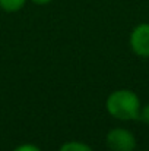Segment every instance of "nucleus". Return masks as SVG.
<instances>
[{
	"instance_id": "nucleus-6",
	"label": "nucleus",
	"mask_w": 149,
	"mask_h": 151,
	"mask_svg": "<svg viewBox=\"0 0 149 151\" xmlns=\"http://www.w3.org/2000/svg\"><path fill=\"white\" fill-rule=\"evenodd\" d=\"M12 151H43L37 144H32V142H24V144H19L16 145Z\"/></svg>"
},
{
	"instance_id": "nucleus-2",
	"label": "nucleus",
	"mask_w": 149,
	"mask_h": 151,
	"mask_svg": "<svg viewBox=\"0 0 149 151\" xmlns=\"http://www.w3.org/2000/svg\"><path fill=\"white\" fill-rule=\"evenodd\" d=\"M105 145L110 151H135L138 147V139L132 131L118 126L107 132Z\"/></svg>"
},
{
	"instance_id": "nucleus-4",
	"label": "nucleus",
	"mask_w": 149,
	"mask_h": 151,
	"mask_svg": "<svg viewBox=\"0 0 149 151\" xmlns=\"http://www.w3.org/2000/svg\"><path fill=\"white\" fill-rule=\"evenodd\" d=\"M28 0H0V9L6 13H16L24 9Z\"/></svg>"
},
{
	"instance_id": "nucleus-1",
	"label": "nucleus",
	"mask_w": 149,
	"mask_h": 151,
	"mask_svg": "<svg viewBox=\"0 0 149 151\" xmlns=\"http://www.w3.org/2000/svg\"><path fill=\"white\" fill-rule=\"evenodd\" d=\"M140 99L139 96L127 88H120L114 90L113 93L108 94L105 100V110L107 113L121 122H129V120H138L140 114Z\"/></svg>"
},
{
	"instance_id": "nucleus-8",
	"label": "nucleus",
	"mask_w": 149,
	"mask_h": 151,
	"mask_svg": "<svg viewBox=\"0 0 149 151\" xmlns=\"http://www.w3.org/2000/svg\"><path fill=\"white\" fill-rule=\"evenodd\" d=\"M29 1L37 4V6H46V4H50L53 0H29Z\"/></svg>"
},
{
	"instance_id": "nucleus-5",
	"label": "nucleus",
	"mask_w": 149,
	"mask_h": 151,
	"mask_svg": "<svg viewBox=\"0 0 149 151\" xmlns=\"http://www.w3.org/2000/svg\"><path fill=\"white\" fill-rule=\"evenodd\" d=\"M58 151H94V148L82 141H67L60 145Z\"/></svg>"
},
{
	"instance_id": "nucleus-7",
	"label": "nucleus",
	"mask_w": 149,
	"mask_h": 151,
	"mask_svg": "<svg viewBox=\"0 0 149 151\" xmlns=\"http://www.w3.org/2000/svg\"><path fill=\"white\" fill-rule=\"evenodd\" d=\"M139 119H140L143 123L149 125V103H146L145 106H142V109H140V114H139Z\"/></svg>"
},
{
	"instance_id": "nucleus-9",
	"label": "nucleus",
	"mask_w": 149,
	"mask_h": 151,
	"mask_svg": "<svg viewBox=\"0 0 149 151\" xmlns=\"http://www.w3.org/2000/svg\"><path fill=\"white\" fill-rule=\"evenodd\" d=\"M135 151H136V150H135ZM139 151H146V150H139Z\"/></svg>"
},
{
	"instance_id": "nucleus-3",
	"label": "nucleus",
	"mask_w": 149,
	"mask_h": 151,
	"mask_svg": "<svg viewBox=\"0 0 149 151\" xmlns=\"http://www.w3.org/2000/svg\"><path fill=\"white\" fill-rule=\"evenodd\" d=\"M129 46L132 51L142 59L149 57V22L136 25L129 37Z\"/></svg>"
}]
</instances>
